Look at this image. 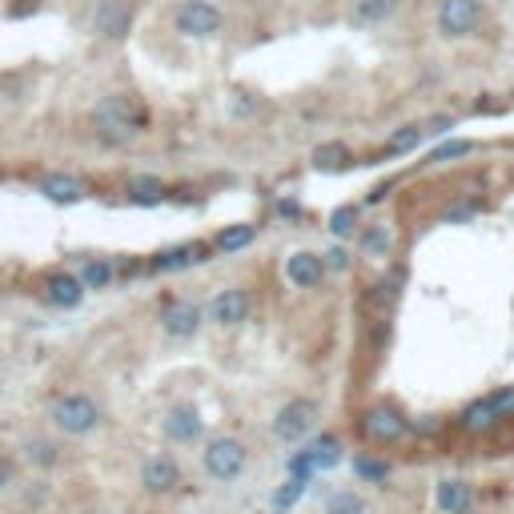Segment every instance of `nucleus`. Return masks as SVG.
<instances>
[{
	"instance_id": "6",
	"label": "nucleus",
	"mask_w": 514,
	"mask_h": 514,
	"mask_svg": "<svg viewBox=\"0 0 514 514\" xmlns=\"http://www.w3.org/2000/svg\"><path fill=\"white\" fill-rule=\"evenodd\" d=\"M314 422H318V402L294 398V402H286V406L278 410V418H273V434H278L281 442H302L306 434L314 430Z\"/></svg>"
},
{
	"instance_id": "24",
	"label": "nucleus",
	"mask_w": 514,
	"mask_h": 514,
	"mask_svg": "<svg viewBox=\"0 0 514 514\" xmlns=\"http://www.w3.org/2000/svg\"><path fill=\"white\" fill-rule=\"evenodd\" d=\"M354 474L362 478V483H386V478H390V462L386 458H374V454H358L354 458Z\"/></svg>"
},
{
	"instance_id": "3",
	"label": "nucleus",
	"mask_w": 514,
	"mask_h": 514,
	"mask_svg": "<svg viewBox=\"0 0 514 514\" xmlns=\"http://www.w3.org/2000/svg\"><path fill=\"white\" fill-rule=\"evenodd\" d=\"M53 422H57V430H65V434H89L93 426L101 422V410H97V402L93 398H84V394H61V398L53 402Z\"/></svg>"
},
{
	"instance_id": "11",
	"label": "nucleus",
	"mask_w": 514,
	"mask_h": 514,
	"mask_svg": "<svg viewBox=\"0 0 514 514\" xmlns=\"http://www.w3.org/2000/svg\"><path fill=\"white\" fill-rule=\"evenodd\" d=\"M141 483L149 494H169L177 483H182V470H177V462L169 458V454H153V458H145V466H141Z\"/></svg>"
},
{
	"instance_id": "26",
	"label": "nucleus",
	"mask_w": 514,
	"mask_h": 514,
	"mask_svg": "<svg viewBox=\"0 0 514 514\" xmlns=\"http://www.w3.org/2000/svg\"><path fill=\"white\" fill-rule=\"evenodd\" d=\"M325 514H366V499L354 491H333L325 502Z\"/></svg>"
},
{
	"instance_id": "16",
	"label": "nucleus",
	"mask_w": 514,
	"mask_h": 514,
	"mask_svg": "<svg viewBox=\"0 0 514 514\" xmlns=\"http://www.w3.org/2000/svg\"><path fill=\"white\" fill-rule=\"evenodd\" d=\"M165 434L173 442H197L201 439V414L193 406H177L165 414Z\"/></svg>"
},
{
	"instance_id": "19",
	"label": "nucleus",
	"mask_w": 514,
	"mask_h": 514,
	"mask_svg": "<svg viewBox=\"0 0 514 514\" xmlns=\"http://www.w3.org/2000/svg\"><path fill=\"white\" fill-rule=\"evenodd\" d=\"M306 458H310L314 474H318V470H333L341 462V442L333 439V434H322V439H314L310 447H306Z\"/></svg>"
},
{
	"instance_id": "35",
	"label": "nucleus",
	"mask_w": 514,
	"mask_h": 514,
	"mask_svg": "<svg viewBox=\"0 0 514 514\" xmlns=\"http://www.w3.org/2000/svg\"><path fill=\"white\" fill-rule=\"evenodd\" d=\"M8 483H13V462H8L4 454H0V491H4Z\"/></svg>"
},
{
	"instance_id": "17",
	"label": "nucleus",
	"mask_w": 514,
	"mask_h": 514,
	"mask_svg": "<svg viewBox=\"0 0 514 514\" xmlns=\"http://www.w3.org/2000/svg\"><path fill=\"white\" fill-rule=\"evenodd\" d=\"M40 193L57 205H73L84 197V185H81V177H73V173H49V177H40Z\"/></svg>"
},
{
	"instance_id": "7",
	"label": "nucleus",
	"mask_w": 514,
	"mask_h": 514,
	"mask_svg": "<svg viewBox=\"0 0 514 514\" xmlns=\"http://www.w3.org/2000/svg\"><path fill=\"white\" fill-rule=\"evenodd\" d=\"M128 29H133V0H97V8H93V32L101 40L117 45V40L128 37Z\"/></svg>"
},
{
	"instance_id": "5",
	"label": "nucleus",
	"mask_w": 514,
	"mask_h": 514,
	"mask_svg": "<svg viewBox=\"0 0 514 514\" xmlns=\"http://www.w3.org/2000/svg\"><path fill=\"white\" fill-rule=\"evenodd\" d=\"M410 430L406 414L394 406H370L362 414V434L374 442V447H394V442H402Z\"/></svg>"
},
{
	"instance_id": "23",
	"label": "nucleus",
	"mask_w": 514,
	"mask_h": 514,
	"mask_svg": "<svg viewBox=\"0 0 514 514\" xmlns=\"http://www.w3.org/2000/svg\"><path fill=\"white\" fill-rule=\"evenodd\" d=\"M257 242V226H226L217 234V250L221 253H242L245 245Z\"/></svg>"
},
{
	"instance_id": "22",
	"label": "nucleus",
	"mask_w": 514,
	"mask_h": 514,
	"mask_svg": "<svg viewBox=\"0 0 514 514\" xmlns=\"http://www.w3.org/2000/svg\"><path fill=\"white\" fill-rule=\"evenodd\" d=\"M314 169H322V173H333V169H346L350 165V149L341 141H325L314 149Z\"/></svg>"
},
{
	"instance_id": "37",
	"label": "nucleus",
	"mask_w": 514,
	"mask_h": 514,
	"mask_svg": "<svg viewBox=\"0 0 514 514\" xmlns=\"http://www.w3.org/2000/svg\"><path fill=\"white\" fill-rule=\"evenodd\" d=\"M470 514H474V510H470Z\"/></svg>"
},
{
	"instance_id": "18",
	"label": "nucleus",
	"mask_w": 514,
	"mask_h": 514,
	"mask_svg": "<svg viewBox=\"0 0 514 514\" xmlns=\"http://www.w3.org/2000/svg\"><path fill=\"white\" fill-rule=\"evenodd\" d=\"M205 261V245H173V250H161L153 257V270L157 273H177V270H190V265Z\"/></svg>"
},
{
	"instance_id": "13",
	"label": "nucleus",
	"mask_w": 514,
	"mask_h": 514,
	"mask_svg": "<svg viewBox=\"0 0 514 514\" xmlns=\"http://www.w3.org/2000/svg\"><path fill=\"white\" fill-rule=\"evenodd\" d=\"M434 502H439L442 514H470L474 510V486L466 478H442L439 491H434Z\"/></svg>"
},
{
	"instance_id": "21",
	"label": "nucleus",
	"mask_w": 514,
	"mask_h": 514,
	"mask_svg": "<svg viewBox=\"0 0 514 514\" xmlns=\"http://www.w3.org/2000/svg\"><path fill=\"white\" fill-rule=\"evenodd\" d=\"M81 286L84 289H109L113 286V261L109 257H89L81 265Z\"/></svg>"
},
{
	"instance_id": "4",
	"label": "nucleus",
	"mask_w": 514,
	"mask_h": 514,
	"mask_svg": "<svg viewBox=\"0 0 514 514\" xmlns=\"http://www.w3.org/2000/svg\"><path fill=\"white\" fill-rule=\"evenodd\" d=\"M483 24V0H442L439 4V32L447 40H462Z\"/></svg>"
},
{
	"instance_id": "29",
	"label": "nucleus",
	"mask_w": 514,
	"mask_h": 514,
	"mask_svg": "<svg viewBox=\"0 0 514 514\" xmlns=\"http://www.w3.org/2000/svg\"><path fill=\"white\" fill-rule=\"evenodd\" d=\"M474 153V141H442L439 149L430 153V161L434 165H447V161H462V157H470Z\"/></svg>"
},
{
	"instance_id": "27",
	"label": "nucleus",
	"mask_w": 514,
	"mask_h": 514,
	"mask_svg": "<svg viewBox=\"0 0 514 514\" xmlns=\"http://www.w3.org/2000/svg\"><path fill=\"white\" fill-rule=\"evenodd\" d=\"M330 229H333V237H354V229H358V205H338V209L330 213Z\"/></svg>"
},
{
	"instance_id": "15",
	"label": "nucleus",
	"mask_w": 514,
	"mask_h": 514,
	"mask_svg": "<svg viewBox=\"0 0 514 514\" xmlns=\"http://www.w3.org/2000/svg\"><path fill=\"white\" fill-rule=\"evenodd\" d=\"M462 430L466 434H486L491 426H499V410H494V398L491 394H483V398H474L466 410H462Z\"/></svg>"
},
{
	"instance_id": "12",
	"label": "nucleus",
	"mask_w": 514,
	"mask_h": 514,
	"mask_svg": "<svg viewBox=\"0 0 514 514\" xmlns=\"http://www.w3.org/2000/svg\"><path fill=\"white\" fill-rule=\"evenodd\" d=\"M209 318L217 325H242L250 318V294L245 289H221L209 302Z\"/></svg>"
},
{
	"instance_id": "10",
	"label": "nucleus",
	"mask_w": 514,
	"mask_h": 514,
	"mask_svg": "<svg viewBox=\"0 0 514 514\" xmlns=\"http://www.w3.org/2000/svg\"><path fill=\"white\" fill-rule=\"evenodd\" d=\"M286 278H289V286H297V289H318L322 278H325L322 253H310V250L289 253L286 257Z\"/></svg>"
},
{
	"instance_id": "2",
	"label": "nucleus",
	"mask_w": 514,
	"mask_h": 514,
	"mask_svg": "<svg viewBox=\"0 0 514 514\" xmlns=\"http://www.w3.org/2000/svg\"><path fill=\"white\" fill-rule=\"evenodd\" d=\"M173 24L182 37H193V40H209L221 32V24H226V16H221L217 4H209V0H182L173 13Z\"/></svg>"
},
{
	"instance_id": "9",
	"label": "nucleus",
	"mask_w": 514,
	"mask_h": 514,
	"mask_svg": "<svg viewBox=\"0 0 514 514\" xmlns=\"http://www.w3.org/2000/svg\"><path fill=\"white\" fill-rule=\"evenodd\" d=\"M161 330L169 333L173 341H185L201 330V306L197 302H169L161 310Z\"/></svg>"
},
{
	"instance_id": "36",
	"label": "nucleus",
	"mask_w": 514,
	"mask_h": 514,
	"mask_svg": "<svg viewBox=\"0 0 514 514\" xmlns=\"http://www.w3.org/2000/svg\"><path fill=\"white\" fill-rule=\"evenodd\" d=\"M32 4H37V0H32Z\"/></svg>"
},
{
	"instance_id": "25",
	"label": "nucleus",
	"mask_w": 514,
	"mask_h": 514,
	"mask_svg": "<svg viewBox=\"0 0 514 514\" xmlns=\"http://www.w3.org/2000/svg\"><path fill=\"white\" fill-rule=\"evenodd\" d=\"M422 137H426L422 125H402V128H394V137L386 141V153H410V149H418Z\"/></svg>"
},
{
	"instance_id": "28",
	"label": "nucleus",
	"mask_w": 514,
	"mask_h": 514,
	"mask_svg": "<svg viewBox=\"0 0 514 514\" xmlns=\"http://www.w3.org/2000/svg\"><path fill=\"white\" fill-rule=\"evenodd\" d=\"M306 486H310V483H306V478H289V483L281 486L278 494H273V510H278V514H289V510H294V502L302 499V491H306Z\"/></svg>"
},
{
	"instance_id": "20",
	"label": "nucleus",
	"mask_w": 514,
	"mask_h": 514,
	"mask_svg": "<svg viewBox=\"0 0 514 514\" xmlns=\"http://www.w3.org/2000/svg\"><path fill=\"white\" fill-rule=\"evenodd\" d=\"M402 8V0H354V21L358 24H382Z\"/></svg>"
},
{
	"instance_id": "32",
	"label": "nucleus",
	"mask_w": 514,
	"mask_h": 514,
	"mask_svg": "<svg viewBox=\"0 0 514 514\" xmlns=\"http://www.w3.org/2000/svg\"><path fill=\"white\" fill-rule=\"evenodd\" d=\"M491 398H494V410H499V422L502 418H514V386H502V390H494Z\"/></svg>"
},
{
	"instance_id": "1",
	"label": "nucleus",
	"mask_w": 514,
	"mask_h": 514,
	"mask_svg": "<svg viewBox=\"0 0 514 514\" xmlns=\"http://www.w3.org/2000/svg\"><path fill=\"white\" fill-rule=\"evenodd\" d=\"M145 125H149V113H145V105L133 93H113V97H105L93 109V128L109 145H128L133 137L145 133Z\"/></svg>"
},
{
	"instance_id": "14",
	"label": "nucleus",
	"mask_w": 514,
	"mask_h": 514,
	"mask_svg": "<svg viewBox=\"0 0 514 514\" xmlns=\"http://www.w3.org/2000/svg\"><path fill=\"white\" fill-rule=\"evenodd\" d=\"M45 297L53 306H61V310H73V306H81L84 286H81L76 273H49L45 278Z\"/></svg>"
},
{
	"instance_id": "33",
	"label": "nucleus",
	"mask_w": 514,
	"mask_h": 514,
	"mask_svg": "<svg viewBox=\"0 0 514 514\" xmlns=\"http://www.w3.org/2000/svg\"><path fill=\"white\" fill-rule=\"evenodd\" d=\"M322 261H325V270H350V253L346 250H330Z\"/></svg>"
},
{
	"instance_id": "34",
	"label": "nucleus",
	"mask_w": 514,
	"mask_h": 514,
	"mask_svg": "<svg viewBox=\"0 0 514 514\" xmlns=\"http://www.w3.org/2000/svg\"><path fill=\"white\" fill-rule=\"evenodd\" d=\"M478 213V205H454V209H447V221H470Z\"/></svg>"
},
{
	"instance_id": "31",
	"label": "nucleus",
	"mask_w": 514,
	"mask_h": 514,
	"mask_svg": "<svg viewBox=\"0 0 514 514\" xmlns=\"http://www.w3.org/2000/svg\"><path fill=\"white\" fill-rule=\"evenodd\" d=\"M128 190L137 193V201H161L165 190H161V182H149V177H141V182H133Z\"/></svg>"
},
{
	"instance_id": "8",
	"label": "nucleus",
	"mask_w": 514,
	"mask_h": 514,
	"mask_svg": "<svg viewBox=\"0 0 514 514\" xmlns=\"http://www.w3.org/2000/svg\"><path fill=\"white\" fill-rule=\"evenodd\" d=\"M245 470V447L237 439H213L205 447V474L217 483H234Z\"/></svg>"
},
{
	"instance_id": "30",
	"label": "nucleus",
	"mask_w": 514,
	"mask_h": 514,
	"mask_svg": "<svg viewBox=\"0 0 514 514\" xmlns=\"http://www.w3.org/2000/svg\"><path fill=\"white\" fill-rule=\"evenodd\" d=\"M362 250L370 257H386V250H390V229L386 226H374L362 234Z\"/></svg>"
}]
</instances>
